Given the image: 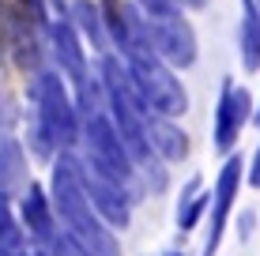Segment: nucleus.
I'll return each mask as SVG.
<instances>
[{"mask_svg": "<svg viewBox=\"0 0 260 256\" xmlns=\"http://www.w3.org/2000/svg\"><path fill=\"white\" fill-rule=\"evenodd\" d=\"M208 4H211V0H181V8H185V12H204Z\"/></svg>", "mask_w": 260, "mask_h": 256, "instance_id": "393cba45", "label": "nucleus"}, {"mask_svg": "<svg viewBox=\"0 0 260 256\" xmlns=\"http://www.w3.org/2000/svg\"><path fill=\"white\" fill-rule=\"evenodd\" d=\"M151 49L166 60L174 72L196 64L200 57V38H196V26L189 15H170V19H151Z\"/></svg>", "mask_w": 260, "mask_h": 256, "instance_id": "1a4fd4ad", "label": "nucleus"}, {"mask_svg": "<svg viewBox=\"0 0 260 256\" xmlns=\"http://www.w3.org/2000/svg\"><path fill=\"white\" fill-rule=\"evenodd\" d=\"M124 68H128L132 83H136V94L143 102L147 113H158V117H174L181 121L189 113V91L181 83V72L166 64L155 49L147 53H132V57H121Z\"/></svg>", "mask_w": 260, "mask_h": 256, "instance_id": "7ed1b4c3", "label": "nucleus"}, {"mask_svg": "<svg viewBox=\"0 0 260 256\" xmlns=\"http://www.w3.org/2000/svg\"><path fill=\"white\" fill-rule=\"evenodd\" d=\"M245 185H249V189H256V192H260V147L253 151V158L245 162Z\"/></svg>", "mask_w": 260, "mask_h": 256, "instance_id": "4be33fe9", "label": "nucleus"}, {"mask_svg": "<svg viewBox=\"0 0 260 256\" xmlns=\"http://www.w3.org/2000/svg\"><path fill=\"white\" fill-rule=\"evenodd\" d=\"M26 249H30V241H26L19 215H15V200L0 196V256H19Z\"/></svg>", "mask_w": 260, "mask_h": 256, "instance_id": "f3484780", "label": "nucleus"}, {"mask_svg": "<svg viewBox=\"0 0 260 256\" xmlns=\"http://www.w3.org/2000/svg\"><path fill=\"white\" fill-rule=\"evenodd\" d=\"M12 8H15V15H19L23 23H30L34 30H42V34H46V26L53 23L46 0H12Z\"/></svg>", "mask_w": 260, "mask_h": 256, "instance_id": "6ab92c4d", "label": "nucleus"}, {"mask_svg": "<svg viewBox=\"0 0 260 256\" xmlns=\"http://www.w3.org/2000/svg\"><path fill=\"white\" fill-rule=\"evenodd\" d=\"M46 57H49V68H57L64 76V83L72 91H79L83 83L94 79L91 49L83 46V38L76 34V26L68 19H53L46 26Z\"/></svg>", "mask_w": 260, "mask_h": 256, "instance_id": "0eeeda50", "label": "nucleus"}, {"mask_svg": "<svg viewBox=\"0 0 260 256\" xmlns=\"http://www.w3.org/2000/svg\"><path fill=\"white\" fill-rule=\"evenodd\" d=\"M253 109H256L253 91L238 87L234 79H222V91H219L215 109H211V147L222 158L234 155V147L241 143L245 125H253Z\"/></svg>", "mask_w": 260, "mask_h": 256, "instance_id": "39448f33", "label": "nucleus"}, {"mask_svg": "<svg viewBox=\"0 0 260 256\" xmlns=\"http://www.w3.org/2000/svg\"><path fill=\"white\" fill-rule=\"evenodd\" d=\"M26 256H46V252H42V249H26Z\"/></svg>", "mask_w": 260, "mask_h": 256, "instance_id": "bb28decb", "label": "nucleus"}, {"mask_svg": "<svg viewBox=\"0 0 260 256\" xmlns=\"http://www.w3.org/2000/svg\"><path fill=\"white\" fill-rule=\"evenodd\" d=\"M15 215H19V223H23V230H26L30 249H49V245L60 237L57 211H53L49 189H46L42 181L30 177V185L23 189V196L15 200Z\"/></svg>", "mask_w": 260, "mask_h": 256, "instance_id": "9d476101", "label": "nucleus"}, {"mask_svg": "<svg viewBox=\"0 0 260 256\" xmlns=\"http://www.w3.org/2000/svg\"><path fill=\"white\" fill-rule=\"evenodd\" d=\"M253 230H256V211L245 207V211L238 215V237L245 241V237H253Z\"/></svg>", "mask_w": 260, "mask_h": 256, "instance_id": "412c9836", "label": "nucleus"}, {"mask_svg": "<svg viewBox=\"0 0 260 256\" xmlns=\"http://www.w3.org/2000/svg\"><path fill=\"white\" fill-rule=\"evenodd\" d=\"M46 189H49L53 211H57L60 234H64V241L79 256H124L117 230H110V226L94 215L91 200H87L79 151H60L57 158H53Z\"/></svg>", "mask_w": 260, "mask_h": 256, "instance_id": "f257e3e1", "label": "nucleus"}, {"mask_svg": "<svg viewBox=\"0 0 260 256\" xmlns=\"http://www.w3.org/2000/svg\"><path fill=\"white\" fill-rule=\"evenodd\" d=\"M241 181H245V162L241 155H226L215 173V185H211V207H208V237H204V249L200 256H215L222 245V234L230 226V215H234V204H238V192H241Z\"/></svg>", "mask_w": 260, "mask_h": 256, "instance_id": "423d86ee", "label": "nucleus"}, {"mask_svg": "<svg viewBox=\"0 0 260 256\" xmlns=\"http://www.w3.org/2000/svg\"><path fill=\"white\" fill-rule=\"evenodd\" d=\"M46 8H49V15H53V19H68L72 0H46Z\"/></svg>", "mask_w": 260, "mask_h": 256, "instance_id": "b1692460", "label": "nucleus"}, {"mask_svg": "<svg viewBox=\"0 0 260 256\" xmlns=\"http://www.w3.org/2000/svg\"><path fill=\"white\" fill-rule=\"evenodd\" d=\"M68 23L76 26V34L83 38V46L91 49L94 57L110 53V38H106V23H102V8H98V0H72Z\"/></svg>", "mask_w": 260, "mask_h": 256, "instance_id": "4468645a", "label": "nucleus"}, {"mask_svg": "<svg viewBox=\"0 0 260 256\" xmlns=\"http://www.w3.org/2000/svg\"><path fill=\"white\" fill-rule=\"evenodd\" d=\"M147 19H170V15H181V0H132Z\"/></svg>", "mask_w": 260, "mask_h": 256, "instance_id": "aec40b11", "label": "nucleus"}, {"mask_svg": "<svg viewBox=\"0 0 260 256\" xmlns=\"http://www.w3.org/2000/svg\"><path fill=\"white\" fill-rule=\"evenodd\" d=\"M23 147H26V155L30 158H38V162H53L57 158V147H53V139L42 132V125L38 121H26V136H23Z\"/></svg>", "mask_w": 260, "mask_h": 256, "instance_id": "a211bd4d", "label": "nucleus"}, {"mask_svg": "<svg viewBox=\"0 0 260 256\" xmlns=\"http://www.w3.org/2000/svg\"><path fill=\"white\" fill-rule=\"evenodd\" d=\"M208 207H211V192H204V189H200V177H192V181L181 189V200H177V215H174L177 230H181V234H192L196 226L208 218Z\"/></svg>", "mask_w": 260, "mask_h": 256, "instance_id": "dca6fc26", "label": "nucleus"}, {"mask_svg": "<svg viewBox=\"0 0 260 256\" xmlns=\"http://www.w3.org/2000/svg\"><path fill=\"white\" fill-rule=\"evenodd\" d=\"M98 8H102L110 53L132 57V53H147L151 49V19L132 4V0H98Z\"/></svg>", "mask_w": 260, "mask_h": 256, "instance_id": "6e6552de", "label": "nucleus"}, {"mask_svg": "<svg viewBox=\"0 0 260 256\" xmlns=\"http://www.w3.org/2000/svg\"><path fill=\"white\" fill-rule=\"evenodd\" d=\"M147 143H151V155L166 166H177L185 162L192 151V139L189 132L181 128V121L174 117H158V113H147Z\"/></svg>", "mask_w": 260, "mask_h": 256, "instance_id": "f8f14e48", "label": "nucleus"}, {"mask_svg": "<svg viewBox=\"0 0 260 256\" xmlns=\"http://www.w3.org/2000/svg\"><path fill=\"white\" fill-rule=\"evenodd\" d=\"M79 158H83L87 170L102 173V177L124 185V189L132 192V200H136V185H140V170L136 162H132L128 147L121 143V132L113 128V121L102 113H91V117H83V136H79Z\"/></svg>", "mask_w": 260, "mask_h": 256, "instance_id": "20e7f679", "label": "nucleus"}, {"mask_svg": "<svg viewBox=\"0 0 260 256\" xmlns=\"http://www.w3.org/2000/svg\"><path fill=\"white\" fill-rule=\"evenodd\" d=\"M26 102H30V117L42 125V132L53 139L60 151H76L79 136H83V117H79L76 102H72V87L57 68H42L26 83Z\"/></svg>", "mask_w": 260, "mask_h": 256, "instance_id": "f03ea898", "label": "nucleus"}, {"mask_svg": "<svg viewBox=\"0 0 260 256\" xmlns=\"http://www.w3.org/2000/svg\"><path fill=\"white\" fill-rule=\"evenodd\" d=\"M162 256H185L181 249H170V252H162Z\"/></svg>", "mask_w": 260, "mask_h": 256, "instance_id": "cd10ccee", "label": "nucleus"}, {"mask_svg": "<svg viewBox=\"0 0 260 256\" xmlns=\"http://www.w3.org/2000/svg\"><path fill=\"white\" fill-rule=\"evenodd\" d=\"M253 128H260V94H256V109H253Z\"/></svg>", "mask_w": 260, "mask_h": 256, "instance_id": "a878e982", "label": "nucleus"}, {"mask_svg": "<svg viewBox=\"0 0 260 256\" xmlns=\"http://www.w3.org/2000/svg\"><path fill=\"white\" fill-rule=\"evenodd\" d=\"M42 252H46V256H79V252H76V249H72V245L64 241V234H60L57 241L49 245V249H42Z\"/></svg>", "mask_w": 260, "mask_h": 256, "instance_id": "5701e85b", "label": "nucleus"}, {"mask_svg": "<svg viewBox=\"0 0 260 256\" xmlns=\"http://www.w3.org/2000/svg\"><path fill=\"white\" fill-rule=\"evenodd\" d=\"M238 57H241V68H245V72H260V8H256V0H241Z\"/></svg>", "mask_w": 260, "mask_h": 256, "instance_id": "2eb2a0df", "label": "nucleus"}, {"mask_svg": "<svg viewBox=\"0 0 260 256\" xmlns=\"http://www.w3.org/2000/svg\"><path fill=\"white\" fill-rule=\"evenodd\" d=\"M26 185H30V155H26L23 139L0 136V196L19 200Z\"/></svg>", "mask_w": 260, "mask_h": 256, "instance_id": "ddd939ff", "label": "nucleus"}, {"mask_svg": "<svg viewBox=\"0 0 260 256\" xmlns=\"http://www.w3.org/2000/svg\"><path fill=\"white\" fill-rule=\"evenodd\" d=\"M83 162V158H79ZM83 189H87V200H91L94 215L102 218L110 230H128L132 223V192L124 189V185L102 177V173L87 170L83 166Z\"/></svg>", "mask_w": 260, "mask_h": 256, "instance_id": "9b49d317", "label": "nucleus"}]
</instances>
